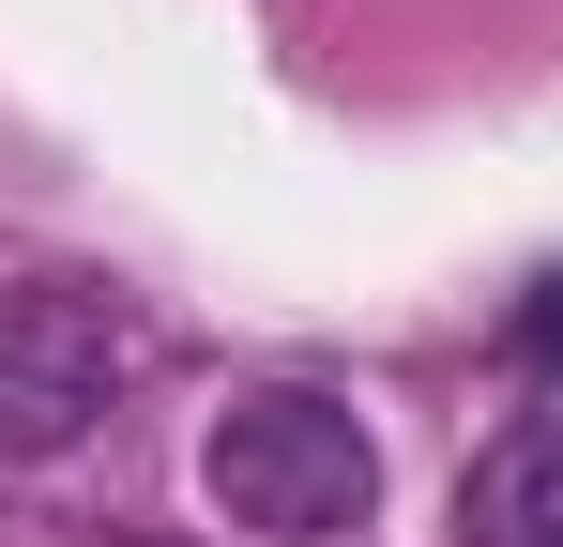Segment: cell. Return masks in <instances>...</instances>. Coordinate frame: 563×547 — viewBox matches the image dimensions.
I'll list each match as a JSON object with an SVG mask.
<instances>
[{
	"mask_svg": "<svg viewBox=\"0 0 563 547\" xmlns=\"http://www.w3.org/2000/svg\"><path fill=\"white\" fill-rule=\"evenodd\" d=\"M137 365H153V335L107 304L92 274H15V289H0V456L92 442V411Z\"/></svg>",
	"mask_w": 563,
	"mask_h": 547,
	"instance_id": "7a4b0ae2",
	"label": "cell"
},
{
	"mask_svg": "<svg viewBox=\"0 0 563 547\" xmlns=\"http://www.w3.org/2000/svg\"><path fill=\"white\" fill-rule=\"evenodd\" d=\"M198 487L260 547H335V533H366V502H380V442L320 380H244L213 411V442H198Z\"/></svg>",
	"mask_w": 563,
	"mask_h": 547,
	"instance_id": "6da1fadb",
	"label": "cell"
},
{
	"mask_svg": "<svg viewBox=\"0 0 563 547\" xmlns=\"http://www.w3.org/2000/svg\"><path fill=\"white\" fill-rule=\"evenodd\" d=\"M457 547H563V411L503 426L457 471Z\"/></svg>",
	"mask_w": 563,
	"mask_h": 547,
	"instance_id": "3957f363",
	"label": "cell"
}]
</instances>
